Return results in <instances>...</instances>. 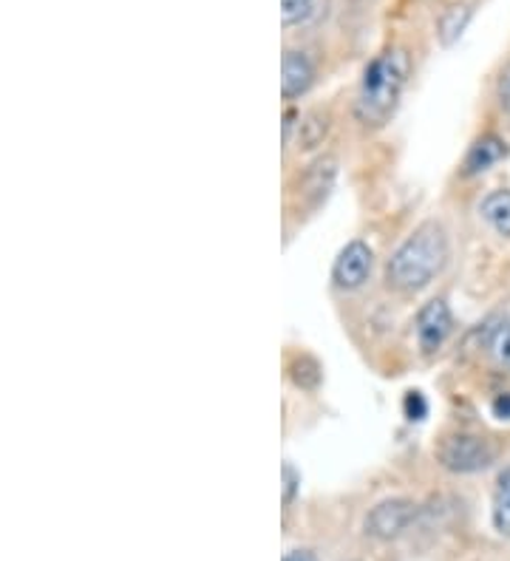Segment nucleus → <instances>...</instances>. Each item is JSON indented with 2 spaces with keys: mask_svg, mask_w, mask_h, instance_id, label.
<instances>
[{
  "mask_svg": "<svg viewBox=\"0 0 510 561\" xmlns=\"http://www.w3.org/2000/svg\"><path fill=\"white\" fill-rule=\"evenodd\" d=\"M449 264V233L440 221H422L386 264L388 287L420 293Z\"/></svg>",
  "mask_w": 510,
  "mask_h": 561,
  "instance_id": "f257e3e1",
  "label": "nucleus"
},
{
  "mask_svg": "<svg viewBox=\"0 0 510 561\" xmlns=\"http://www.w3.org/2000/svg\"><path fill=\"white\" fill-rule=\"evenodd\" d=\"M411 60L403 48H388L374 57L363 71L358 100H354V117L363 128H383L395 117L400 96L406 91Z\"/></svg>",
  "mask_w": 510,
  "mask_h": 561,
  "instance_id": "f03ea898",
  "label": "nucleus"
},
{
  "mask_svg": "<svg viewBox=\"0 0 510 561\" xmlns=\"http://www.w3.org/2000/svg\"><path fill=\"white\" fill-rule=\"evenodd\" d=\"M437 462L451 473H476L497 459V445L476 434H449L437 443Z\"/></svg>",
  "mask_w": 510,
  "mask_h": 561,
  "instance_id": "7ed1b4c3",
  "label": "nucleus"
},
{
  "mask_svg": "<svg viewBox=\"0 0 510 561\" xmlns=\"http://www.w3.org/2000/svg\"><path fill=\"white\" fill-rule=\"evenodd\" d=\"M417 505L411 500H386L374 505L366 516V534L377 541H392L408 530L415 522Z\"/></svg>",
  "mask_w": 510,
  "mask_h": 561,
  "instance_id": "20e7f679",
  "label": "nucleus"
},
{
  "mask_svg": "<svg viewBox=\"0 0 510 561\" xmlns=\"http://www.w3.org/2000/svg\"><path fill=\"white\" fill-rule=\"evenodd\" d=\"M372 264H374V253L372 247L366 241H349L340 255L335 259L332 267V280L335 287L340 289H358L363 287L372 275Z\"/></svg>",
  "mask_w": 510,
  "mask_h": 561,
  "instance_id": "39448f33",
  "label": "nucleus"
},
{
  "mask_svg": "<svg viewBox=\"0 0 510 561\" xmlns=\"http://www.w3.org/2000/svg\"><path fill=\"white\" fill-rule=\"evenodd\" d=\"M451 327H454V318H451L449 304L442 298H434L426 307L420 309L417 316V341H420V350L426 355H434L440 350L445 337L451 335Z\"/></svg>",
  "mask_w": 510,
  "mask_h": 561,
  "instance_id": "423d86ee",
  "label": "nucleus"
},
{
  "mask_svg": "<svg viewBox=\"0 0 510 561\" xmlns=\"http://www.w3.org/2000/svg\"><path fill=\"white\" fill-rule=\"evenodd\" d=\"M315 82V66L304 51H286L281 62V91L286 100L306 94Z\"/></svg>",
  "mask_w": 510,
  "mask_h": 561,
  "instance_id": "0eeeda50",
  "label": "nucleus"
},
{
  "mask_svg": "<svg viewBox=\"0 0 510 561\" xmlns=\"http://www.w3.org/2000/svg\"><path fill=\"white\" fill-rule=\"evenodd\" d=\"M505 157H508V142L502 137H497V134H485V137L476 139L468 148L463 168L468 176H476V173H485L488 168L502 162Z\"/></svg>",
  "mask_w": 510,
  "mask_h": 561,
  "instance_id": "6e6552de",
  "label": "nucleus"
},
{
  "mask_svg": "<svg viewBox=\"0 0 510 561\" xmlns=\"http://www.w3.org/2000/svg\"><path fill=\"white\" fill-rule=\"evenodd\" d=\"M471 18H474V3H454V7L445 9L440 23H437V37H440L442 46H454L463 37Z\"/></svg>",
  "mask_w": 510,
  "mask_h": 561,
  "instance_id": "1a4fd4ad",
  "label": "nucleus"
},
{
  "mask_svg": "<svg viewBox=\"0 0 510 561\" xmlns=\"http://www.w3.org/2000/svg\"><path fill=\"white\" fill-rule=\"evenodd\" d=\"M479 213L499 236L510 239V191H490L479 205Z\"/></svg>",
  "mask_w": 510,
  "mask_h": 561,
  "instance_id": "9d476101",
  "label": "nucleus"
},
{
  "mask_svg": "<svg viewBox=\"0 0 510 561\" xmlns=\"http://www.w3.org/2000/svg\"><path fill=\"white\" fill-rule=\"evenodd\" d=\"M490 522H494V530L499 536L510 539V466L497 477L494 505H490Z\"/></svg>",
  "mask_w": 510,
  "mask_h": 561,
  "instance_id": "9b49d317",
  "label": "nucleus"
},
{
  "mask_svg": "<svg viewBox=\"0 0 510 561\" xmlns=\"http://www.w3.org/2000/svg\"><path fill=\"white\" fill-rule=\"evenodd\" d=\"M335 179V159H318V162L306 171L304 176V196L313 199V205H320V202L327 199L329 187H332Z\"/></svg>",
  "mask_w": 510,
  "mask_h": 561,
  "instance_id": "f8f14e48",
  "label": "nucleus"
},
{
  "mask_svg": "<svg viewBox=\"0 0 510 561\" xmlns=\"http://www.w3.org/2000/svg\"><path fill=\"white\" fill-rule=\"evenodd\" d=\"M485 346H488V355L497 360V366L510 371V321H499L494 327H488V332H485Z\"/></svg>",
  "mask_w": 510,
  "mask_h": 561,
  "instance_id": "ddd939ff",
  "label": "nucleus"
},
{
  "mask_svg": "<svg viewBox=\"0 0 510 561\" xmlns=\"http://www.w3.org/2000/svg\"><path fill=\"white\" fill-rule=\"evenodd\" d=\"M315 0H281V18L284 26H301L313 18Z\"/></svg>",
  "mask_w": 510,
  "mask_h": 561,
  "instance_id": "4468645a",
  "label": "nucleus"
},
{
  "mask_svg": "<svg viewBox=\"0 0 510 561\" xmlns=\"http://www.w3.org/2000/svg\"><path fill=\"white\" fill-rule=\"evenodd\" d=\"M290 375H293L295 386H301V389H313V383L306 380V375L313 377L315 383H320V366L309 355H298V357H295V363H293V366H290Z\"/></svg>",
  "mask_w": 510,
  "mask_h": 561,
  "instance_id": "2eb2a0df",
  "label": "nucleus"
},
{
  "mask_svg": "<svg viewBox=\"0 0 510 561\" xmlns=\"http://www.w3.org/2000/svg\"><path fill=\"white\" fill-rule=\"evenodd\" d=\"M327 119L320 123L318 114H313V117H306V123H301V148H315V145H320V139L327 137Z\"/></svg>",
  "mask_w": 510,
  "mask_h": 561,
  "instance_id": "dca6fc26",
  "label": "nucleus"
},
{
  "mask_svg": "<svg viewBox=\"0 0 510 561\" xmlns=\"http://www.w3.org/2000/svg\"><path fill=\"white\" fill-rule=\"evenodd\" d=\"M298 488H301V473L295 471L290 462H284V507L293 505Z\"/></svg>",
  "mask_w": 510,
  "mask_h": 561,
  "instance_id": "f3484780",
  "label": "nucleus"
},
{
  "mask_svg": "<svg viewBox=\"0 0 510 561\" xmlns=\"http://www.w3.org/2000/svg\"><path fill=\"white\" fill-rule=\"evenodd\" d=\"M406 417L408 420H422L426 417V411H429V405H426V398H422L420 391H408L406 394Z\"/></svg>",
  "mask_w": 510,
  "mask_h": 561,
  "instance_id": "a211bd4d",
  "label": "nucleus"
},
{
  "mask_svg": "<svg viewBox=\"0 0 510 561\" xmlns=\"http://www.w3.org/2000/svg\"><path fill=\"white\" fill-rule=\"evenodd\" d=\"M490 411H494L497 420H510V391H502V394L490 400Z\"/></svg>",
  "mask_w": 510,
  "mask_h": 561,
  "instance_id": "6ab92c4d",
  "label": "nucleus"
},
{
  "mask_svg": "<svg viewBox=\"0 0 510 561\" xmlns=\"http://www.w3.org/2000/svg\"><path fill=\"white\" fill-rule=\"evenodd\" d=\"M499 100H502L505 108H510V66L505 69L502 80H499Z\"/></svg>",
  "mask_w": 510,
  "mask_h": 561,
  "instance_id": "aec40b11",
  "label": "nucleus"
},
{
  "mask_svg": "<svg viewBox=\"0 0 510 561\" xmlns=\"http://www.w3.org/2000/svg\"><path fill=\"white\" fill-rule=\"evenodd\" d=\"M284 561H318V556H315L313 550H290V553L284 556Z\"/></svg>",
  "mask_w": 510,
  "mask_h": 561,
  "instance_id": "412c9836",
  "label": "nucleus"
}]
</instances>
